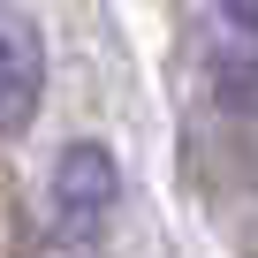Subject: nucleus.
Segmentation results:
<instances>
[{
  "label": "nucleus",
  "mask_w": 258,
  "mask_h": 258,
  "mask_svg": "<svg viewBox=\"0 0 258 258\" xmlns=\"http://www.w3.org/2000/svg\"><path fill=\"white\" fill-rule=\"evenodd\" d=\"M114 198H121V167H114L106 145H69L53 160V220H61V235H91L114 213Z\"/></svg>",
  "instance_id": "nucleus-1"
},
{
  "label": "nucleus",
  "mask_w": 258,
  "mask_h": 258,
  "mask_svg": "<svg viewBox=\"0 0 258 258\" xmlns=\"http://www.w3.org/2000/svg\"><path fill=\"white\" fill-rule=\"evenodd\" d=\"M46 91V46L31 31V16L0 8V129H31Z\"/></svg>",
  "instance_id": "nucleus-2"
},
{
  "label": "nucleus",
  "mask_w": 258,
  "mask_h": 258,
  "mask_svg": "<svg viewBox=\"0 0 258 258\" xmlns=\"http://www.w3.org/2000/svg\"><path fill=\"white\" fill-rule=\"evenodd\" d=\"M228 8V23H243V31H258V0H220Z\"/></svg>",
  "instance_id": "nucleus-3"
}]
</instances>
